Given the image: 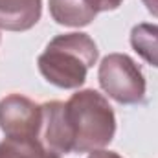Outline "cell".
<instances>
[{
    "instance_id": "7a4b0ae2",
    "label": "cell",
    "mask_w": 158,
    "mask_h": 158,
    "mask_svg": "<svg viewBox=\"0 0 158 158\" xmlns=\"http://www.w3.org/2000/svg\"><path fill=\"white\" fill-rule=\"evenodd\" d=\"M98 61V46L86 33H64L48 42L39 55V72L59 88H77Z\"/></svg>"
},
{
    "instance_id": "30bf717a",
    "label": "cell",
    "mask_w": 158,
    "mask_h": 158,
    "mask_svg": "<svg viewBox=\"0 0 158 158\" xmlns=\"http://www.w3.org/2000/svg\"><path fill=\"white\" fill-rule=\"evenodd\" d=\"M88 158H121L118 153H112V151H103V149H99V151H94V153H90V156Z\"/></svg>"
},
{
    "instance_id": "6da1fadb",
    "label": "cell",
    "mask_w": 158,
    "mask_h": 158,
    "mask_svg": "<svg viewBox=\"0 0 158 158\" xmlns=\"http://www.w3.org/2000/svg\"><path fill=\"white\" fill-rule=\"evenodd\" d=\"M42 112L44 145L57 155L99 151L116 132L114 110L96 90H79L66 103H44Z\"/></svg>"
},
{
    "instance_id": "8992f818",
    "label": "cell",
    "mask_w": 158,
    "mask_h": 158,
    "mask_svg": "<svg viewBox=\"0 0 158 158\" xmlns=\"http://www.w3.org/2000/svg\"><path fill=\"white\" fill-rule=\"evenodd\" d=\"M50 2V15L61 26L81 28L88 26L98 9L90 4V0H48Z\"/></svg>"
},
{
    "instance_id": "8fae6325",
    "label": "cell",
    "mask_w": 158,
    "mask_h": 158,
    "mask_svg": "<svg viewBox=\"0 0 158 158\" xmlns=\"http://www.w3.org/2000/svg\"><path fill=\"white\" fill-rule=\"evenodd\" d=\"M142 2H143V6L147 7V11H149L153 17L158 19V0H142Z\"/></svg>"
},
{
    "instance_id": "52a82bcc",
    "label": "cell",
    "mask_w": 158,
    "mask_h": 158,
    "mask_svg": "<svg viewBox=\"0 0 158 158\" xmlns=\"http://www.w3.org/2000/svg\"><path fill=\"white\" fill-rule=\"evenodd\" d=\"M131 44L143 61L158 68V24L142 22L134 26L131 31Z\"/></svg>"
},
{
    "instance_id": "277c9868",
    "label": "cell",
    "mask_w": 158,
    "mask_h": 158,
    "mask_svg": "<svg viewBox=\"0 0 158 158\" xmlns=\"http://www.w3.org/2000/svg\"><path fill=\"white\" fill-rule=\"evenodd\" d=\"M42 105L20 94H9L0 101V127L6 138L37 140L42 131Z\"/></svg>"
},
{
    "instance_id": "9c48e42d",
    "label": "cell",
    "mask_w": 158,
    "mask_h": 158,
    "mask_svg": "<svg viewBox=\"0 0 158 158\" xmlns=\"http://www.w3.org/2000/svg\"><path fill=\"white\" fill-rule=\"evenodd\" d=\"M121 2H123V0H90V4L98 9V13H99V11H110V9H116V7H119Z\"/></svg>"
},
{
    "instance_id": "3957f363",
    "label": "cell",
    "mask_w": 158,
    "mask_h": 158,
    "mask_svg": "<svg viewBox=\"0 0 158 158\" xmlns=\"http://www.w3.org/2000/svg\"><path fill=\"white\" fill-rule=\"evenodd\" d=\"M98 79L101 88L121 105H134L145 98V79L140 66L125 53H110L101 64Z\"/></svg>"
},
{
    "instance_id": "ba28073f",
    "label": "cell",
    "mask_w": 158,
    "mask_h": 158,
    "mask_svg": "<svg viewBox=\"0 0 158 158\" xmlns=\"http://www.w3.org/2000/svg\"><path fill=\"white\" fill-rule=\"evenodd\" d=\"M0 158H59V155L39 140L6 138L0 142Z\"/></svg>"
},
{
    "instance_id": "5b68a950",
    "label": "cell",
    "mask_w": 158,
    "mask_h": 158,
    "mask_svg": "<svg viewBox=\"0 0 158 158\" xmlns=\"http://www.w3.org/2000/svg\"><path fill=\"white\" fill-rule=\"evenodd\" d=\"M40 0H0V28L7 31L31 30L40 19Z\"/></svg>"
}]
</instances>
